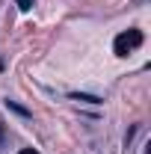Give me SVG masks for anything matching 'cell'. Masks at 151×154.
<instances>
[{
    "mask_svg": "<svg viewBox=\"0 0 151 154\" xmlns=\"http://www.w3.org/2000/svg\"><path fill=\"white\" fill-rule=\"evenodd\" d=\"M139 45H142V33H139V30H128V33L116 36L113 51H116V57H128L133 48H139Z\"/></svg>",
    "mask_w": 151,
    "mask_h": 154,
    "instance_id": "obj_1",
    "label": "cell"
},
{
    "mask_svg": "<svg viewBox=\"0 0 151 154\" xmlns=\"http://www.w3.org/2000/svg\"><path fill=\"white\" fill-rule=\"evenodd\" d=\"M71 98H74V101H86V104H101V98H95V95H80V92H71Z\"/></svg>",
    "mask_w": 151,
    "mask_h": 154,
    "instance_id": "obj_2",
    "label": "cell"
},
{
    "mask_svg": "<svg viewBox=\"0 0 151 154\" xmlns=\"http://www.w3.org/2000/svg\"><path fill=\"white\" fill-rule=\"evenodd\" d=\"M15 3H18L24 12H27V9H33V0H15Z\"/></svg>",
    "mask_w": 151,
    "mask_h": 154,
    "instance_id": "obj_3",
    "label": "cell"
},
{
    "mask_svg": "<svg viewBox=\"0 0 151 154\" xmlns=\"http://www.w3.org/2000/svg\"><path fill=\"white\" fill-rule=\"evenodd\" d=\"M18 154H39V151H36V148H21Z\"/></svg>",
    "mask_w": 151,
    "mask_h": 154,
    "instance_id": "obj_4",
    "label": "cell"
},
{
    "mask_svg": "<svg viewBox=\"0 0 151 154\" xmlns=\"http://www.w3.org/2000/svg\"><path fill=\"white\" fill-rule=\"evenodd\" d=\"M0 139H3V125H0Z\"/></svg>",
    "mask_w": 151,
    "mask_h": 154,
    "instance_id": "obj_5",
    "label": "cell"
},
{
    "mask_svg": "<svg viewBox=\"0 0 151 154\" xmlns=\"http://www.w3.org/2000/svg\"><path fill=\"white\" fill-rule=\"evenodd\" d=\"M0 71H3V62H0Z\"/></svg>",
    "mask_w": 151,
    "mask_h": 154,
    "instance_id": "obj_6",
    "label": "cell"
}]
</instances>
